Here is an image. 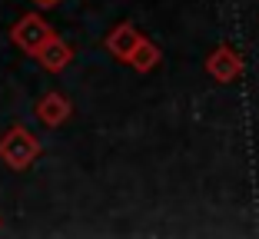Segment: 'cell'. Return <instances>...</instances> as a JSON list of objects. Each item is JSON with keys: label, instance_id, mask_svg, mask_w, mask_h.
I'll return each instance as SVG.
<instances>
[]
</instances>
